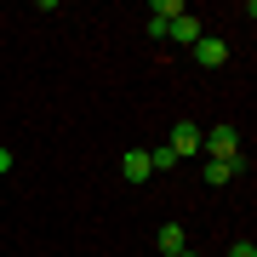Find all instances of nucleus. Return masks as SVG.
Listing matches in <instances>:
<instances>
[{
    "mask_svg": "<svg viewBox=\"0 0 257 257\" xmlns=\"http://www.w3.org/2000/svg\"><path fill=\"white\" fill-rule=\"evenodd\" d=\"M166 35H172V40H183V46H194V40H200V18H189V12H183V18H172V23H166Z\"/></svg>",
    "mask_w": 257,
    "mask_h": 257,
    "instance_id": "obj_6",
    "label": "nucleus"
},
{
    "mask_svg": "<svg viewBox=\"0 0 257 257\" xmlns=\"http://www.w3.org/2000/svg\"><path fill=\"white\" fill-rule=\"evenodd\" d=\"M0 172H12V149L6 143H0Z\"/></svg>",
    "mask_w": 257,
    "mask_h": 257,
    "instance_id": "obj_11",
    "label": "nucleus"
},
{
    "mask_svg": "<svg viewBox=\"0 0 257 257\" xmlns=\"http://www.w3.org/2000/svg\"><path fill=\"white\" fill-rule=\"evenodd\" d=\"M194 63H200V69H217V63H229V46H223L217 35H200V40H194Z\"/></svg>",
    "mask_w": 257,
    "mask_h": 257,
    "instance_id": "obj_3",
    "label": "nucleus"
},
{
    "mask_svg": "<svg viewBox=\"0 0 257 257\" xmlns=\"http://www.w3.org/2000/svg\"><path fill=\"white\" fill-rule=\"evenodd\" d=\"M200 149L211 160H234V166H246V155H240V138H234V126H211L206 138H200Z\"/></svg>",
    "mask_w": 257,
    "mask_h": 257,
    "instance_id": "obj_1",
    "label": "nucleus"
},
{
    "mask_svg": "<svg viewBox=\"0 0 257 257\" xmlns=\"http://www.w3.org/2000/svg\"><path fill=\"white\" fill-rule=\"evenodd\" d=\"M229 257H257V246H251V240H240V246H229Z\"/></svg>",
    "mask_w": 257,
    "mask_h": 257,
    "instance_id": "obj_10",
    "label": "nucleus"
},
{
    "mask_svg": "<svg viewBox=\"0 0 257 257\" xmlns=\"http://www.w3.org/2000/svg\"><path fill=\"white\" fill-rule=\"evenodd\" d=\"M155 240H160V251H166V257H177V251H189V246H183V229H177V223H166V229H160Z\"/></svg>",
    "mask_w": 257,
    "mask_h": 257,
    "instance_id": "obj_7",
    "label": "nucleus"
},
{
    "mask_svg": "<svg viewBox=\"0 0 257 257\" xmlns=\"http://www.w3.org/2000/svg\"><path fill=\"white\" fill-rule=\"evenodd\" d=\"M149 166H155V172H172L177 155H172V149H149Z\"/></svg>",
    "mask_w": 257,
    "mask_h": 257,
    "instance_id": "obj_9",
    "label": "nucleus"
},
{
    "mask_svg": "<svg viewBox=\"0 0 257 257\" xmlns=\"http://www.w3.org/2000/svg\"><path fill=\"white\" fill-rule=\"evenodd\" d=\"M120 172H126V183H149V177H155V166H149V149H126Z\"/></svg>",
    "mask_w": 257,
    "mask_h": 257,
    "instance_id": "obj_5",
    "label": "nucleus"
},
{
    "mask_svg": "<svg viewBox=\"0 0 257 257\" xmlns=\"http://www.w3.org/2000/svg\"><path fill=\"white\" fill-rule=\"evenodd\" d=\"M234 172H240L234 160H206V183H211V189H217V183H229Z\"/></svg>",
    "mask_w": 257,
    "mask_h": 257,
    "instance_id": "obj_8",
    "label": "nucleus"
},
{
    "mask_svg": "<svg viewBox=\"0 0 257 257\" xmlns=\"http://www.w3.org/2000/svg\"><path fill=\"white\" fill-rule=\"evenodd\" d=\"M166 149H172L177 160H183V155H200V126H194V120H177V126H172V143H166Z\"/></svg>",
    "mask_w": 257,
    "mask_h": 257,
    "instance_id": "obj_2",
    "label": "nucleus"
},
{
    "mask_svg": "<svg viewBox=\"0 0 257 257\" xmlns=\"http://www.w3.org/2000/svg\"><path fill=\"white\" fill-rule=\"evenodd\" d=\"M172 18H183V0H155V6H149V35H166V23H172Z\"/></svg>",
    "mask_w": 257,
    "mask_h": 257,
    "instance_id": "obj_4",
    "label": "nucleus"
},
{
    "mask_svg": "<svg viewBox=\"0 0 257 257\" xmlns=\"http://www.w3.org/2000/svg\"><path fill=\"white\" fill-rule=\"evenodd\" d=\"M177 257H200V251H177Z\"/></svg>",
    "mask_w": 257,
    "mask_h": 257,
    "instance_id": "obj_12",
    "label": "nucleus"
}]
</instances>
